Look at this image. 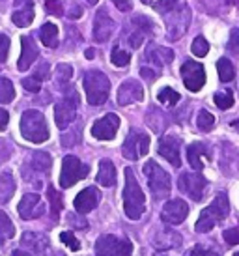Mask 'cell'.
Wrapping results in <instances>:
<instances>
[{
	"label": "cell",
	"mask_w": 239,
	"mask_h": 256,
	"mask_svg": "<svg viewBox=\"0 0 239 256\" xmlns=\"http://www.w3.org/2000/svg\"><path fill=\"white\" fill-rule=\"evenodd\" d=\"M146 210V196L134 178L133 168H126V187H124V212L131 220H138Z\"/></svg>",
	"instance_id": "6da1fadb"
},
{
	"label": "cell",
	"mask_w": 239,
	"mask_h": 256,
	"mask_svg": "<svg viewBox=\"0 0 239 256\" xmlns=\"http://www.w3.org/2000/svg\"><path fill=\"white\" fill-rule=\"evenodd\" d=\"M230 212V204H228V196L224 192H218L217 196L213 198L210 206L202 210V214L198 217L196 224H194V230L204 234V232H210L211 228L218 224L220 220L226 219V215Z\"/></svg>",
	"instance_id": "7a4b0ae2"
},
{
	"label": "cell",
	"mask_w": 239,
	"mask_h": 256,
	"mask_svg": "<svg viewBox=\"0 0 239 256\" xmlns=\"http://www.w3.org/2000/svg\"><path fill=\"white\" fill-rule=\"evenodd\" d=\"M21 135L34 144H42L49 138L47 120L40 110H26L21 116Z\"/></svg>",
	"instance_id": "3957f363"
},
{
	"label": "cell",
	"mask_w": 239,
	"mask_h": 256,
	"mask_svg": "<svg viewBox=\"0 0 239 256\" xmlns=\"http://www.w3.org/2000/svg\"><path fill=\"white\" fill-rule=\"evenodd\" d=\"M84 90H86V100L90 105L98 107L103 105L108 100V92H110V80L105 73L98 72V70H92V72L84 73Z\"/></svg>",
	"instance_id": "277c9868"
},
{
	"label": "cell",
	"mask_w": 239,
	"mask_h": 256,
	"mask_svg": "<svg viewBox=\"0 0 239 256\" xmlns=\"http://www.w3.org/2000/svg\"><path fill=\"white\" fill-rule=\"evenodd\" d=\"M144 174L148 178V187L152 194H154L155 200H162L170 194V187H172V182H170V174L164 172V168H161L159 164L150 159L148 163L144 164Z\"/></svg>",
	"instance_id": "5b68a950"
},
{
	"label": "cell",
	"mask_w": 239,
	"mask_h": 256,
	"mask_svg": "<svg viewBox=\"0 0 239 256\" xmlns=\"http://www.w3.org/2000/svg\"><path fill=\"white\" fill-rule=\"evenodd\" d=\"M90 172V166L80 163V159L75 156H66L62 161V172H60V185L64 189H70L71 185L84 180Z\"/></svg>",
	"instance_id": "8992f818"
},
{
	"label": "cell",
	"mask_w": 239,
	"mask_h": 256,
	"mask_svg": "<svg viewBox=\"0 0 239 256\" xmlns=\"http://www.w3.org/2000/svg\"><path fill=\"white\" fill-rule=\"evenodd\" d=\"M77 107H78V94L75 88H70L64 100L60 103H56L54 107V122L60 129H66L71 122L75 120L77 116Z\"/></svg>",
	"instance_id": "52a82bcc"
},
{
	"label": "cell",
	"mask_w": 239,
	"mask_h": 256,
	"mask_svg": "<svg viewBox=\"0 0 239 256\" xmlns=\"http://www.w3.org/2000/svg\"><path fill=\"white\" fill-rule=\"evenodd\" d=\"M148 152H150V135L142 133V131H136V129H131L127 138L124 140V146H122L124 157L129 159V161H138Z\"/></svg>",
	"instance_id": "ba28073f"
},
{
	"label": "cell",
	"mask_w": 239,
	"mask_h": 256,
	"mask_svg": "<svg viewBox=\"0 0 239 256\" xmlns=\"http://www.w3.org/2000/svg\"><path fill=\"white\" fill-rule=\"evenodd\" d=\"M96 254L98 256H131L133 243L129 240H120L116 236H101L96 242Z\"/></svg>",
	"instance_id": "9c48e42d"
},
{
	"label": "cell",
	"mask_w": 239,
	"mask_h": 256,
	"mask_svg": "<svg viewBox=\"0 0 239 256\" xmlns=\"http://www.w3.org/2000/svg\"><path fill=\"white\" fill-rule=\"evenodd\" d=\"M190 22V10L187 4H178L170 14H166V30H168L170 40H180L187 32Z\"/></svg>",
	"instance_id": "30bf717a"
},
{
	"label": "cell",
	"mask_w": 239,
	"mask_h": 256,
	"mask_svg": "<svg viewBox=\"0 0 239 256\" xmlns=\"http://www.w3.org/2000/svg\"><path fill=\"white\" fill-rule=\"evenodd\" d=\"M178 187H180V191L183 194H187L189 198L200 202V200L204 198L208 180L202 174H198V172H183L180 180H178Z\"/></svg>",
	"instance_id": "8fae6325"
},
{
	"label": "cell",
	"mask_w": 239,
	"mask_h": 256,
	"mask_svg": "<svg viewBox=\"0 0 239 256\" xmlns=\"http://www.w3.org/2000/svg\"><path fill=\"white\" fill-rule=\"evenodd\" d=\"M182 77H183V84L187 86L189 92H200L202 86L206 84L204 66L194 62V60H187L182 66Z\"/></svg>",
	"instance_id": "7c38bea8"
},
{
	"label": "cell",
	"mask_w": 239,
	"mask_h": 256,
	"mask_svg": "<svg viewBox=\"0 0 239 256\" xmlns=\"http://www.w3.org/2000/svg\"><path fill=\"white\" fill-rule=\"evenodd\" d=\"M120 129V118L116 114H105L92 126V135L99 140H112Z\"/></svg>",
	"instance_id": "4fadbf2b"
},
{
	"label": "cell",
	"mask_w": 239,
	"mask_h": 256,
	"mask_svg": "<svg viewBox=\"0 0 239 256\" xmlns=\"http://www.w3.org/2000/svg\"><path fill=\"white\" fill-rule=\"evenodd\" d=\"M17 212H19V217L24 220L42 217V215L45 214V206H43V202H42V196L36 194V192L24 194L22 200L19 202V206H17Z\"/></svg>",
	"instance_id": "5bb4252c"
},
{
	"label": "cell",
	"mask_w": 239,
	"mask_h": 256,
	"mask_svg": "<svg viewBox=\"0 0 239 256\" xmlns=\"http://www.w3.org/2000/svg\"><path fill=\"white\" fill-rule=\"evenodd\" d=\"M159 156H162L168 161L172 166L180 168L182 166V156H180V150H182V140L174 135H166L159 140Z\"/></svg>",
	"instance_id": "9a60e30c"
},
{
	"label": "cell",
	"mask_w": 239,
	"mask_h": 256,
	"mask_svg": "<svg viewBox=\"0 0 239 256\" xmlns=\"http://www.w3.org/2000/svg\"><path fill=\"white\" fill-rule=\"evenodd\" d=\"M187 215H189V206H187V202L182 198H174V200H168L164 208H162L161 212V219L164 222H168V224H180L183 220L187 219Z\"/></svg>",
	"instance_id": "2e32d148"
},
{
	"label": "cell",
	"mask_w": 239,
	"mask_h": 256,
	"mask_svg": "<svg viewBox=\"0 0 239 256\" xmlns=\"http://www.w3.org/2000/svg\"><path fill=\"white\" fill-rule=\"evenodd\" d=\"M144 100V90L142 84L134 78H127L124 84L118 88V105L126 107L131 103H138Z\"/></svg>",
	"instance_id": "e0dca14e"
},
{
	"label": "cell",
	"mask_w": 239,
	"mask_h": 256,
	"mask_svg": "<svg viewBox=\"0 0 239 256\" xmlns=\"http://www.w3.org/2000/svg\"><path fill=\"white\" fill-rule=\"evenodd\" d=\"M114 32V21L106 10H99L94 21V40L98 43H105L110 40Z\"/></svg>",
	"instance_id": "ac0fdd59"
},
{
	"label": "cell",
	"mask_w": 239,
	"mask_h": 256,
	"mask_svg": "<svg viewBox=\"0 0 239 256\" xmlns=\"http://www.w3.org/2000/svg\"><path fill=\"white\" fill-rule=\"evenodd\" d=\"M99 200H101V192L96 189V187H86L78 192L75 200H73V206L80 215L90 214L94 208H98Z\"/></svg>",
	"instance_id": "d6986e66"
},
{
	"label": "cell",
	"mask_w": 239,
	"mask_h": 256,
	"mask_svg": "<svg viewBox=\"0 0 239 256\" xmlns=\"http://www.w3.org/2000/svg\"><path fill=\"white\" fill-rule=\"evenodd\" d=\"M21 47H22V52L19 62H17V68H19V72H26L30 66L36 62V58L40 56V49H38L36 42L30 36L21 38Z\"/></svg>",
	"instance_id": "ffe728a7"
},
{
	"label": "cell",
	"mask_w": 239,
	"mask_h": 256,
	"mask_svg": "<svg viewBox=\"0 0 239 256\" xmlns=\"http://www.w3.org/2000/svg\"><path fill=\"white\" fill-rule=\"evenodd\" d=\"M131 22H133V26H134V32L129 36V45H131L133 49H138L142 45V42H144L146 34H150L152 28H154V22L150 21L148 17H142V15L134 17Z\"/></svg>",
	"instance_id": "44dd1931"
},
{
	"label": "cell",
	"mask_w": 239,
	"mask_h": 256,
	"mask_svg": "<svg viewBox=\"0 0 239 256\" xmlns=\"http://www.w3.org/2000/svg\"><path fill=\"white\" fill-rule=\"evenodd\" d=\"M146 58L155 66H164V64H170L174 60V52H172V49L150 43L148 49H146Z\"/></svg>",
	"instance_id": "7402d4cb"
},
{
	"label": "cell",
	"mask_w": 239,
	"mask_h": 256,
	"mask_svg": "<svg viewBox=\"0 0 239 256\" xmlns=\"http://www.w3.org/2000/svg\"><path fill=\"white\" fill-rule=\"evenodd\" d=\"M204 157L206 159L210 157V152H208L204 142H192L189 148H187V159H189V164L196 172L204 168V161H202Z\"/></svg>",
	"instance_id": "603a6c76"
},
{
	"label": "cell",
	"mask_w": 239,
	"mask_h": 256,
	"mask_svg": "<svg viewBox=\"0 0 239 256\" xmlns=\"http://www.w3.org/2000/svg\"><path fill=\"white\" fill-rule=\"evenodd\" d=\"M21 243L24 245V247H28V249H32L34 252H40V254H43L45 250L49 249V238H47L45 234H36V232H26V234H22Z\"/></svg>",
	"instance_id": "cb8c5ba5"
},
{
	"label": "cell",
	"mask_w": 239,
	"mask_h": 256,
	"mask_svg": "<svg viewBox=\"0 0 239 256\" xmlns=\"http://www.w3.org/2000/svg\"><path fill=\"white\" fill-rule=\"evenodd\" d=\"M12 21H14L15 26H30L32 21H34V2L32 0H26L24 2V6L19 8L14 15H12Z\"/></svg>",
	"instance_id": "d4e9b609"
},
{
	"label": "cell",
	"mask_w": 239,
	"mask_h": 256,
	"mask_svg": "<svg viewBox=\"0 0 239 256\" xmlns=\"http://www.w3.org/2000/svg\"><path fill=\"white\" fill-rule=\"evenodd\" d=\"M98 184L103 187H112L116 184V166L112 164V161L103 159L99 163V172H98Z\"/></svg>",
	"instance_id": "484cf974"
},
{
	"label": "cell",
	"mask_w": 239,
	"mask_h": 256,
	"mask_svg": "<svg viewBox=\"0 0 239 256\" xmlns=\"http://www.w3.org/2000/svg\"><path fill=\"white\" fill-rule=\"evenodd\" d=\"M15 192V180L10 172L0 174V206L10 202V198L14 196Z\"/></svg>",
	"instance_id": "4316f807"
},
{
	"label": "cell",
	"mask_w": 239,
	"mask_h": 256,
	"mask_svg": "<svg viewBox=\"0 0 239 256\" xmlns=\"http://www.w3.org/2000/svg\"><path fill=\"white\" fill-rule=\"evenodd\" d=\"M40 40L45 47L54 49L58 45V26L52 22H45L42 28H40Z\"/></svg>",
	"instance_id": "83f0119b"
},
{
	"label": "cell",
	"mask_w": 239,
	"mask_h": 256,
	"mask_svg": "<svg viewBox=\"0 0 239 256\" xmlns=\"http://www.w3.org/2000/svg\"><path fill=\"white\" fill-rule=\"evenodd\" d=\"M50 164H52V159L47 152H36L30 157V166L32 170L36 172H42V174H47L50 170Z\"/></svg>",
	"instance_id": "f1b7e54d"
},
{
	"label": "cell",
	"mask_w": 239,
	"mask_h": 256,
	"mask_svg": "<svg viewBox=\"0 0 239 256\" xmlns=\"http://www.w3.org/2000/svg\"><path fill=\"white\" fill-rule=\"evenodd\" d=\"M47 198H49V204H50V215H52V219L56 220L58 215H60V212H62L64 202H62L60 192H58L52 185H49V187H47Z\"/></svg>",
	"instance_id": "f546056e"
},
{
	"label": "cell",
	"mask_w": 239,
	"mask_h": 256,
	"mask_svg": "<svg viewBox=\"0 0 239 256\" xmlns=\"http://www.w3.org/2000/svg\"><path fill=\"white\" fill-rule=\"evenodd\" d=\"M15 236V226L12 219L4 212H0V245H4L8 240H12Z\"/></svg>",
	"instance_id": "4dcf8cb0"
},
{
	"label": "cell",
	"mask_w": 239,
	"mask_h": 256,
	"mask_svg": "<svg viewBox=\"0 0 239 256\" xmlns=\"http://www.w3.org/2000/svg\"><path fill=\"white\" fill-rule=\"evenodd\" d=\"M217 72L222 82H230V80H234V77H236V68H234V64L228 58H220V60H218Z\"/></svg>",
	"instance_id": "1f68e13d"
},
{
	"label": "cell",
	"mask_w": 239,
	"mask_h": 256,
	"mask_svg": "<svg viewBox=\"0 0 239 256\" xmlns=\"http://www.w3.org/2000/svg\"><path fill=\"white\" fill-rule=\"evenodd\" d=\"M15 100V88L10 78L0 77V103H12Z\"/></svg>",
	"instance_id": "d6a6232c"
},
{
	"label": "cell",
	"mask_w": 239,
	"mask_h": 256,
	"mask_svg": "<svg viewBox=\"0 0 239 256\" xmlns=\"http://www.w3.org/2000/svg\"><path fill=\"white\" fill-rule=\"evenodd\" d=\"M157 100L161 101L162 105H166V107H174V105H178V101L182 100V96L176 92V90H172V88H162L161 92L157 94Z\"/></svg>",
	"instance_id": "836d02e7"
},
{
	"label": "cell",
	"mask_w": 239,
	"mask_h": 256,
	"mask_svg": "<svg viewBox=\"0 0 239 256\" xmlns=\"http://www.w3.org/2000/svg\"><path fill=\"white\" fill-rule=\"evenodd\" d=\"M196 126L200 131L208 133V131H211L213 126H215V116L211 112H208V110H200L196 116Z\"/></svg>",
	"instance_id": "e575fe53"
},
{
	"label": "cell",
	"mask_w": 239,
	"mask_h": 256,
	"mask_svg": "<svg viewBox=\"0 0 239 256\" xmlns=\"http://www.w3.org/2000/svg\"><path fill=\"white\" fill-rule=\"evenodd\" d=\"M110 60H112L114 66H118V68H126V66L131 62V54H129L127 50L120 49V47H114L112 54H110Z\"/></svg>",
	"instance_id": "d590c367"
},
{
	"label": "cell",
	"mask_w": 239,
	"mask_h": 256,
	"mask_svg": "<svg viewBox=\"0 0 239 256\" xmlns=\"http://www.w3.org/2000/svg\"><path fill=\"white\" fill-rule=\"evenodd\" d=\"M190 50H192L194 56L202 58L210 52V43H208V40H206L204 36H198L196 40L192 42V45H190Z\"/></svg>",
	"instance_id": "8d00e7d4"
},
{
	"label": "cell",
	"mask_w": 239,
	"mask_h": 256,
	"mask_svg": "<svg viewBox=\"0 0 239 256\" xmlns=\"http://www.w3.org/2000/svg\"><path fill=\"white\" fill-rule=\"evenodd\" d=\"M213 101H215V105H217L218 108H222V110H226V108H230L234 105V96L232 92H217L215 96H213Z\"/></svg>",
	"instance_id": "74e56055"
},
{
	"label": "cell",
	"mask_w": 239,
	"mask_h": 256,
	"mask_svg": "<svg viewBox=\"0 0 239 256\" xmlns=\"http://www.w3.org/2000/svg\"><path fill=\"white\" fill-rule=\"evenodd\" d=\"M73 75V68L70 64H58L56 68V82L58 86H66Z\"/></svg>",
	"instance_id": "f35d334b"
},
{
	"label": "cell",
	"mask_w": 239,
	"mask_h": 256,
	"mask_svg": "<svg viewBox=\"0 0 239 256\" xmlns=\"http://www.w3.org/2000/svg\"><path fill=\"white\" fill-rule=\"evenodd\" d=\"M178 4H180V0H157V2L154 4V8L159 12V14L166 15V14H170Z\"/></svg>",
	"instance_id": "ab89813d"
},
{
	"label": "cell",
	"mask_w": 239,
	"mask_h": 256,
	"mask_svg": "<svg viewBox=\"0 0 239 256\" xmlns=\"http://www.w3.org/2000/svg\"><path fill=\"white\" fill-rule=\"evenodd\" d=\"M45 12L54 17H62L64 15V6L60 0H45Z\"/></svg>",
	"instance_id": "60d3db41"
},
{
	"label": "cell",
	"mask_w": 239,
	"mask_h": 256,
	"mask_svg": "<svg viewBox=\"0 0 239 256\" xmlns=\"http://www.w3.org/2000/svg\"><path fill=\"white\" fill-rule=\"evenodd\" d=\"M60 242L66 243L71 250H80V242L73 236V232H62L60 234Z\"/></svg>",
	"instance_id": "b9f144b4"
},
{
	"label": "cell",
	"mask_w": 239,
	"mask_h": 256,
	"mask_svg": "<svg viewBox=\"0 0 239 256\" xmlns=\"http://www.w3.org/2000/svg\"><path fill=\"white\" fill-rule=\"evenodd\" d=\"M226 49L230 50L232 54L239 56V28H234L232 32H230V40H228Z\"/></svg>",
	"instance_id": "7bdbcfd3"
},
{
	"label": "cell",
	"mask_w": 239,
	"mask_h": 256,
	"mask_svg": "<svg viewBox=\"0 0 239 256\" xmlns=\"http://www.w3.org/2000/svg\"><path fill=\"white\" fill-rule=\"evenodd\" d=\"M222 238H224V242L228 243V245H238L239 243V226L226 228L224 232H222Z\"/></svg>",
	"instance_id": "ee69618b"
},
{
	"label": "cell",
	"mask_w": 239,
	"mask_h": 256,
	"mask_svg": "<svg viewBox=\"0 0 239 256\" xmlns=\"http://www.w3.org/2000/svg\"><path fill=\"white\" fill-rule=\"evenodd\" d=\"M22 88L24 90H28V92H34V94H38L40 90H42V82L38 80L36 77H26V78H22Z\"/></svg>",
	"instance_id": "f6af8a7d"
},
{
	"label": "cell",
	"mask_w": 239,
	"mask_h": 256,
	"mask_svg": "<svg viewBox=\"0 0 239 256\" xmlns=\"http://www.w3.org/2000/svg\"><path fill=\"white\" fill-rule=\"evenodd\" d=\"M8 50H10V38L0 34V68L8 60Z\"/></svg>",
	"instance_id": "bcb514c9"
},
{
	"label": "cell",
	"mask_w": 239,
	"mask_h": 256,
	"mask_svg": "<svg viewBox=\"0 0 239 256\" xmlns=\"http://www.w3.org/2000/svg\"><path fill=\"white\" fill-rule=\"evenodd\" d=\"M32 77H36L40 82H42V80H45V78L49 77V64H47V62H42V64H40V68L36 70V73L32 75Z\"/></svg>",
	"instance_id": "7dc6e473"
},
{
	"label": "cell",
	"mask_w": 239,
	"mask_h": 256,
	"mask_svg": "<svg viewBox=\"0 0 239 256\" xmlns=\"http://www.w3.org/2000/svg\"><path fill=\"white\" fill-rule=\"evenodd\" d=\"M10 156H12V146H10L6 140L0 138V164L4 163V161H8Z\"/></svg>",
	"instance_id": "c3c4849f"
},
{
	"label": "cell",
	"mask_w": 239,
	"mask_h": 256,
	"mask_svg": "<svg viewBox=\"0 0 239 256\" xmlns=\"http://www.w3.org/2000/svg\"><path fill=\"white\" fill-rule=\"evenodd\" d=\"M190 256H218V254H217V252H213V250L204 249L202 245H196L194 249L190 250Z\"/></svg>",
	"instance_id": "681fc988"
},
{
	"label": "cell",
	"mask_w": 239,
	"mask_h": 256,
	"mask_svg": "<svg viewBox=\"0 0 239 256\" xmlns=\"http://www.w3.org/2000/svg\"><path fill=\"white\" fill-rule=\"evenodd\" d=\"M112 2L120 12H131L133 10V2L131 0H112Z\"/></svg>",
	"instance_id": "f907efd6"
},
{
	"label": "cell",
	"mask_w": 239,
	"mask_h": 256,
	"mask_svg": "<svg viewBox=\"0 0 239 256\" xmlns=\"http://www.w3.org/2000/svg\"><path fill=\"white\" fill-rule=\"evenodd\" d=\"M140 75H142L144 78H146V80H150V82H154L155 78H157V75H159V73L154 72V70H150V68H142V70H140Z\"/></svg>",
	"instance_id": "816d5d0a"
},
{
	"label": "cell",
	"mask_w": 239,
	"mask_h": 256,
	"mask_svg": "<svg viewBox=\"0 0 239 256\" xmlns=\"http://www.w3.org/2000/svg\"><path fill=\"white\" fill-rule=\"evenodd\" d=\"M8 122H10V114H8L4 108H0V131H4V129H6Z\"/></svg>",
	"instance_id": "f5cc1de1"
},
{
	"label": "cell",
	"mask_w": 239,
	"mask_h": 256,
	"mask_svg": "<svg viewBox=\"0 0 239 256\" xmlns=\"http://www.w3.org/2000/svg\"><path fill=\"white\" fill-rule=\"evenodd\" d=\"M68 15H70V19H78V17L82 15V8L77 6V4H73V6H71V12H68Z\"/></svg>",
	"instance_id": "db71d44e"
},
{
	"label": "cell",
	"mask_w": 239,
	"mask_h": 256,
	"mask_svg": "<svg viewBox=\"0 0 239 256\" xmlns=\"http://www.w3.org/2000/svg\"><path fill=\"white\" fill-rule=\"evenodd\" d=\"M43 256H66L64 252H60V250H50V249H47L45 252H43Z\"/></svg>",
	"instance_id": "11a10c76"
},
{
	"label": "cell",
	"mask_w": 239,
	"mask_h": 256,
	"mask_svg": "<svg viewBox=\"0 0 239 256\" xmlns=\"http://www.w3.org/2000/svg\"><path fill=\"white\" fill-rule=\"evenodd\" d=\"M12 256H32V254H28V252H24L22 249H17V250H14V252H12Z\"/></svg>",
	"instance_id": "9f6ffc18"
},
{
	"label": "cell",
	"mask_w": 239,
	"mask_h": 256,
	"mask_svg": "<svg viewBox=\"0 0 239 256\" xmlns=\"http://www.w3.org/2000/svg\"><path fill=\"white\" fill-rule=\"evenodd\" d=\"M94 56H96V50H94V49H88V50H86V58H88V60H92Z\"/></svg>",
	"instance_id": "6f0895ef"
},
{
	"label": "cell",
	"mask_w": 239,
	"mask_h": 256,
	"mask_svg": "<svg viewBox=\"0 0 239 256\" xmlns=\"http://www.w3.org/2000/svg\"><path fill=\"white\" fill-rule=\"evenodd\" d=\"M86 2H88V4H92V6H94V4H98L99 0H86Z\"/></svg>",
	"instance_id": "680465c9"
},
{
	"label": "cell",
	"mask_w": 239,
	"mask_h": 256,
	"mask_svg": "<svg viewBox=\"0 0 239 256\" xmlns=\"http://www.w3.org/2000/svg\"><path fill=\"white\" fill-rule=\"evenodd\" d=\"M232 4H236V6H239V0H230Z\"/></svg>",
	"instance_id": "91938a15"
},
{
	"label": "cell",
	"mask_w": 239,
	"mask_h": 256,
	"mask_svg": "<svg viewBox=\"0 0 239 256\" xmlns=\"http://www.w3.org/2000/svg\"><path fill=\"white\" fill-rule=\"evenodd\" d=\"M232 126H234V128H239V120H238V122H234Z\"/></svg>",
	"instance_id": "94428289"
},
{
	"label": "cell",
	"mask_w": 239,
	"mask_h": 256,
	"mask_svg": "<svg viewBox=\"0 0 239 256\" xmlns=\"http://www.w3.org/2000/svg\"><path fill=\"white\" fill-rule=\"evenodd\" d=\"M142 2H144V4H150V2H152V0H142Z\"/></svg>",
	"instance_id": "6125c7cd"
},
{
	"label": "cell",
	"mask_w": 239,
	"mask_h": 256,
	"mask_svg": "<svg viewBox=\"0 0 239 256\" xmlns=\"http://www.w3.org/2000/svg\"><path fill=\"white\" fill-rule=\"evenodd\" d=\"M234 256H239V252H236V254H234Z\"/></svg>",
	"instance_id": "be15d7a7"
}]
</instances>
